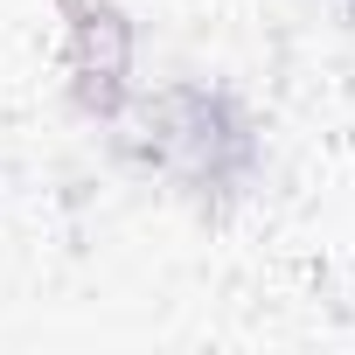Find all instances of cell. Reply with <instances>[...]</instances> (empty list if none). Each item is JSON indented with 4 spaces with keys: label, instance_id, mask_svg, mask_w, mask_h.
Returning <instances> with one entry per match:
<instances>
[{
    "label": "cell",
    "instance_id": "obj_1",
    "mask_svg": "<svg viewBox=\"0 0 355 355\" xmlns=\"http://www.w3.org/2000/svg\"><path fill=\"white\" fill-rule=\"evenodd\" d=\"M112 160L160 182L202 223H230L265 182V125L230 84L174 77L132 91V105L105 125Z\"/></svg>",
    "mask_w": 355,
    "mask_h": 355
},
{
    "label": "cell",
    "instance_id": "obj_2",
    "mask_svg": "<svg viewBox=\"0 0 355 355\" xmlns=\"http://www.w3.org/2000/svg\"><path fill=\"white\" fill-rule=\"evenodd\" d=\"M139 56V28L119 0H98V8L63 21V63L70 70H132Z\"/></svg>",
    "mask_w": 355,
    "mask_h": 355
},
{
    "label": "cell",
    "instance_id": "obj_3",
    "mask_svg": "<svg viewBox=\"0 0 355 355\" xmlns=\"http://www.w3.org/2000/svg\"><path fill=\"white\" fill-rule=\"evenodd\" d=\"M132 70H70L63 77V98H70V112L77 119H91V125H112L125 105H132Z\"/></svg>",
    "mask_w": 355,
    "mask_h": 355
}]
</instances>
